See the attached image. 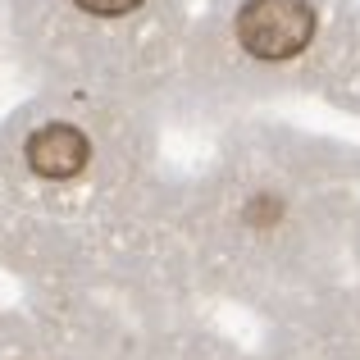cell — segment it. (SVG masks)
<instances>
[{
  "mask_svg": "<svg viewBox=\"0 0 360 360\" xmlns=\"http://www.w3.org/2000/svg\"><path fill=\"white\" fill-rule=\"evenodd\" d=\"M315 0H242L233 14L238 46L255 64L297 60L315 41Z\"/></svg>",
  "mask_w": 360,
  "mask_h": 360,
  "instance_id": "obj_1",
  "label": "cell"
},
{
  "mask_svg": "<svg viewBox=\"0 0 360 360\" xmlns=\"http://www.w3.org/2000/svg\"><path fill=\"white\" fill-rule=\"evenodd\" d=\"M91 165V141L69 119H41L23 137V169L37 183H73Z\"/></svg>",
  "mask_w": 360,
  "mask_h": 360,
  "instance_id": "obj_2",
  "label": "cell"
},
{
  "mask_svg": "<svg viewBox=\"0 0 360 360\" xmlns=\"http://www.w3.org/2000/svg\"><path fill=\"white\" fill-rule=\"evenodd\" d=\"M64 5L87 23H123V18H137L150 0H64Z\"/></svg>",
  "mask_w": 360,
  "mask_h": 360,
  "instance_id": "obj_3",
  "label": "cell"
}]
</instances>
